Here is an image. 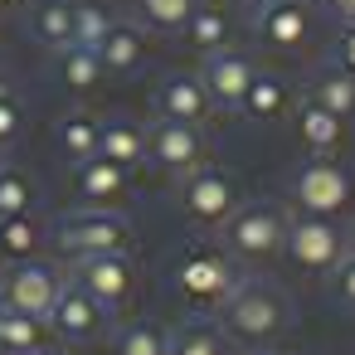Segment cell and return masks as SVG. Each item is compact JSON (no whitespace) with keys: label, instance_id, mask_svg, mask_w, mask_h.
Masks as SVG:
<instances>
[{"label":"cell","instance_id":"obj_42","mask_svg":"<svg viewBox=\"0 0 355 355\" xmlns=\"http://www.w3.org/2000/svg\"><path fill=\"white\" fill-rule=\"evenodd\" d=\"M0 83H6V78H0Z\"/></svg>","mask_w":355,"mask_h":355},{"label":"cell","instance_id":"obj_4","mask_svg":"<svg viewBox=\"0 0 355 355\" xmlns=\"http://www.w3.org/2000/svg\"><path fill=\"white\" fill-rule=\"evenodd\" d=\"M239 205H243L239 180H234L224 166L205 161V166H195L190 175H180V209L190 214V224H200V229H224V219H229Z\"/></svg>","mask_w":355,"mask_h":355},{"label":"cell","instance_id":"obj_10","mask_svg":"<svg viewBox=\"0 0 355 355\" xmlns=\"http://www.w3.org/2000/svg\"><path fill=\"white\" fill-rule=\"evenodd\" d=\"M107 321H112V311L98 302V297H88L73 277L64 282V292H59V302L49 306V316H44V326L54 331V336H64V340H73V345H83V340H98L103 331H107Z\"/></svg>","mask_w":355,"mask_h":355},{"label":"cell","instance_id":"obj_14","mask_svg":"<svg viewBox=\"0 0 355 355\" xmlns=\"http://www.w3.org/2000/svg\"><path fill=\"white\" fill-rule=\"evenodd\" d=\"M151 107H156L161 122H190V127H200L214 112L200 73H171V78H161L156 93H151Z\"/></svg>","mask_w":355,"mask_h":355},{"label":"cell","instance_id":"obj_3","mask_svg":"<svg viewBox=\"0 0 355 355\" xmlns=\"http://www.w3.org/2000/svg\"><path fill=\"white\" fill-rule=\"evenodd\" d=\"M282 229H287V209L277 200H248L224 219V243L239 263H258L282 248Z\"/></svg>","mask_w":355,"mask_h":355},{"label":"cell","instance_id":"obj_36","mask_svg":"<svg viewBox=\"0 0 355 355\" xmlns=\"http://www.w3.org/2000/svg\"><path fill=\"white\" fill-rule=\"evenodd\" d=\"M10 6H15V0H0V10H10Z\"/></svg>","mask_w":355,"mask_h":355},{"label":"cell","instance_id":"obj_18","mask_svg":"<svg viewBox=\"0 0 355 355\" xmlns=\"http://www.w3.org/2000/svg\"><path fill=\"white\" fill-rule=\"evenodd\" d=\"M297 137L311 156H331L340 141H345V117L326 112L316 98H302L297 103Z\"/></svg>","mask_w":355,"mask_h":355},{"label":"cell","instance_id":"obj_15","mask_svg":"<svg viewBox=\"0 0 355 355\" xmlns=\"http://www.w3.org/2000/svg\"><path fill=\"white\" fill-rule=\"evenodd\" d=\"M127 185H132V171H122V166H112L103 156L73 166V190H78L83 209H112L127 195Z\"/></svg>","mask_w":355,"mask_h":355},{"label":"cell","instance_id":"obj_26","mask_svg":"<svg viewBox=\"0 0 355 355\" xmlns=\"http://www.w3.org/2000/svg\"><path fill=\"white\" fill-rule=\"evenodd\" d=\"M98 137H103V117H93V112H69L59 122V146L73 166L98 156Z\"/></svg>","mask_w":355,"mask_h":355},{"label":"cell","instance_id":"obj_13","mask_svg":"<svg viewBox=\"0 0 355 355\" xmlns=\"http://www.w3.org/2000/svg\"><path fill=\"white\" fill-rule=\"evenodd\" d=\"M253 78H258V69H253L248 54H239V49H214V54H205L200 83H205V93H209L214 107L239 112V107H243V93H248Z\"/></svg>","mask_w":355,"mask_h":355},{"label":"cell","instance_id":"obj_1","mask_svg":"<svg viewBox=\"0 0 355 355\" xmlns=\"http://www.w3.org/2000/svg\"><path fill=\"white\" fill-rule=\"evenodd\" d=\"M292 326V297L268 277H239L219 302V331L239 345H268Z\"/></svg>","mask_w":355,"mask_h":355},{"label":"cell","instance_id":"obj_19","mask_svg":"<svg viewBox=\"0 0 355 355\" xmlns=\"http://www.w3.org/2000/svg\"><path fill=\"white\" fill-rule=\"evenodd\" d=\"M98 156L112 161V166H122V171H137V166L146 161V127H141V122H127V117L103 122Z\"/></svg>","mask_w":355,"mask_h":355},{"label":"cell","instance_id":"obj_25","mask_svg":"<svg viewBox=\"0 0 355 355\" xmlns=\"http://www.w3.org/2000/svg\"><path fill=\"white\" fill-rule=\"evenodd\" d=\"M282 107H287V83L272 78V73H258V78L248 83V93H243V107H239V112H248V122L268 127V122L282 117Z\"/></svg>","mask_w":355,"mask_h":355},{"label":"cell","instance_id":"obj_11","mask_svg":"<svg viewBox=\"0 0 355 355\" xmlns=\"http://www.w3.org/2000/svg\"><path fill=\"white\" fill-rule=\"evenodd\" d=\"M73 282H78L88 297H98L107 311H117V306L137 292V263H132V253H98V258H78Z\"/></svg>","mask_w":355,"mask_h":355},{"label":"cell","instance_id":"obj_21","mask_svg":"<svg viewBox=\"0 0 355 355\" xmlns=\"http://www.w3.org/2000/svg\"><path fill=\"white\" fill-rule=\"evenodd\" d=\"M44 219L30 209V214H10L0 219V258L6 263H25V258H40V243H44Z\"/></svg>","mask_w":355,"mask_h":355},{"label":"cell","instance_id":"obj_5","mask_svg":"<svg viewBox=\"0 0 355 355\" xmlns=\"http://www.w3.org/2000/svg\"><path fill=\"white\" fill-rule=\"evenodd\" d=\"M54 243L78 263V258H98V253H127L132 248V224L112 209H78L64 214L54 229Z\"/></svg>","mask_w":355,"mask_h":355},{"label":"cell","instance_id":"obj_30","mask_svg":"<svg viewBox=\"0 0 355 355\" xmlns=\"http://www.w3.org/2000/svg\"><path fill=\"white\" fill-rule=\"evenodd\" d=\"M117 355H166V331L156 321L137 316L117 331Z\"/></svg>","mask_w":355,"mask_h":355},{"label":"cell","instance_id":"obj_40","mask_svg":"<svg viewBox=\"0 0 355 355\" xmlns=\"http://www.w3.org/2000/svg\"><path fill=\"white\" fill-rule=\"evenodd\" d=\"M0 355H10V350H6V340H0Z\"/></svg>","mask_w":355,"mask_h":355},{"label":"cell","instance_id":"obj_24","mask_svg":"<svg viewBox=\"0 0 355 355\" xmlns=\"http://www.w3.org/2000/svg\"><path fill=\"white\" fill-rule=\"evenodd\" d=\"M54 59H59V78H64L73 93H93V88H103V78H107L103 59H98L93 49H83V44H69V49H59Z\"/></svg>","mask_w":355,"mask_h":355},{"label":"cell","instance_id":"obj_34","mask_svg":"<svg viewBox=\"0 0 355 355\" xmlns=\"http://www.w3.org/2000/svg\"><path fill=\"white\" fill-rule=\"evenodd\" d=\"M331 64H336V69H345V73L355 78V25H345V30H340V40L331 44Z\"/></svg>","mask_w":355,"mask_h":355},{"label":"cell","instance_id":"obj_2","mask_svg":"<svg viewBox=\"0 0 355 355\" xmlns=\"http://www.w3.org/2000/svg\"><path fill=\"white\" fill-rule=\"evenodd\" d=\"M282 253L292 258V268L331 277V272H336V263L350 253V234H345L336 219H321V214H302V209H297V214H287Z\"/></svg>","mask_w":355,"mask_h":355},{"label":"cell","instance_id":"obj_7","mask_svg":"<svg viewBox=\"0 0 355 355\" xmlns=\"http://www.w3.org/2000/svg\"><path fill=\"white\" fill-rule=\"evenodd\" d=\"M64 272L49 263V258H25V263H10V272L0 277V287H6V306L25 311V316H49V306L59 302L64 292Z\"/></svg>","mask_w":355,"mask_h":355},{"label":"cell","instance_id":"obj_22","mask_svg":"<svg viewBox=\"0 0 355 355\" xmlns=\"http://www.w3.org/2000/svg\"><path fill=\"white\" fill-rule=\"evenodd\" d=\"M200 0H132V25L151 35H180Z\"/></svg>","mask_w":355,"mask_h":355},{"label":"cell","instance_id":"obj_28","mask_svg":"<svg viewBox=\"0 0 355 355\" xmlns=\"http://www.w3.org/2000/svg\"><path fill=\"white\" fill-rule=\"evenodd\" d=\"M311 98L326 107V112H336V117H350L355 112V78L345 73V69H321L316 73V83H311Z\"/></svg>","mask_w":355,"mask_h":355},{"label":"cell","instance_id":"obj_23","mask_svg":"<svg viewBox=\"0 0 355 355\" xmlns=\"http://www.w3.org/2000/svg\"><path fill=\"white\" fill-rule=\"evenodd\" d=\"M0 340H6L10 355H44L49 326H44L40 316H25V311H15V306H6V311H0Z\"/></svg>","mask_w":355,"mask_h":355},{"label":"cell","instance_id":"obj_29","mask_svg":"<svg viewBox=\"0 0 355 355\" xmlns=\"http://www.w3.org/2000/svg\"><path fill=\"white\" fill-rule=\"evenodd\" d=\"M112 25H117V20H112V10L103 6V0H73V44L98 49Z\"/></svg>","mask_w":355,"mask_h":355},{"label":"cell","instance_id":"obj_16","mask_svg":"<svg viewBox=\"0 0 355 355\" xmlns=\"http://www.w3.org/2000/svg\"><path fill=\"white\" fill-rule=\"evenodd\" d=\"M180 40L200 54H214V49H229L234 44V10L224 6V0H200L195 15L185 20Z\"/></svg>","mask_w":355,"mask_h":355},{"label":"cell","instance_id":"obj_27","mask_svg":"<svg viewBox=\"0 0 355 355\" xmlns=\"http://www.w3.org/2000/svg\"><path fill=\"white\" fill-rule=\"evenodd\" d=\"M166 355H229L224 331L209 321H185L166 336Z\"/></svg>","mask_w":355,"mask_h":355},{"label":"cell","instance_id":"obj_41","mask_svg":"<svg viewBox=\"0 0 355 355\" xmlns=\"http://www.w3.org/2000/svg\"><path fill=\"white\" fill-rule=\"evenodd\" d=\"M0 171H6V156H0Z\"/></svg>","mask_w":355,"mask_h":355},{"label":"cell","instance_id":"obj_6","mask_svg":"<svg viewBox=\"0 0 355 355\" xmlns=\"http://www.w3.org/2000/svg\"><path fill=\"white\" fill-rule=\"evenodd\" d=\"M292 200L302 214H321V219H336L345 205H350V175L331 161V156H311L292 171Z\"/></svg>","mask_w":355,"mask_h":355},{"label":"cell","instance_id":"obj_39","mask_svg":"<svg viewBox=\"0 0 355 355\" xmlns=\"http://www.w3.org/2000/svg\"><path fill=\"white\" fill-rule=\"evenodd\" d=\"M350 253H355V229H350Z\"/></svg>","mask_w":355,"mask_h":355},{"label":"cell","instance_id":"obj_9","mask_svg":"<svg viewBox=\"0 0 355 355\" xmlns=\"http://www.w3.org/2000/svg\"><path fill=\"white\" fill-rule=\"evenodd\" d=\"M146 161L156 171H171V175H190L195 166L209 161V141L200 127L190 122H156L146 132Z\"/></svg>","mask_w":355,"mask_h":355},{"label":"cell","instance_id":"obj_37","mask_svg":"<svg viewBox=\"0 0 355 355\" xmlns=\"http://www.w3.org/2000/svg\"><path fill=\"white\" fill-rule=\"evenodd\" d=\"M0 311H6V287H0Z\"/></svg>","mask_w":355,"mask_h":355},{"label":"cell","instance_id":"obj_31","mask_svg":"<svg viewBox=\"0 0 355 355\" xmlns=\"http://www.w3.org/2000/svg\"><path fill=\"white\" fill-rule=\"evenodd\" d=\"M35 209V180L15 166L0 171V219H10V214H30Z\"/></svg>","mask_w":355,"mask_h":355},{"label":"cell","instance_id":"obj_38","mask_svg":"<svg viewBox=\"0 0 355 355\" xmlns=\"http://www.w3.org/2000/svg\"><path fill=\"white\" fill-rule=\"evenodd\" d=\"M306 6H331V0H306Z\"/></svg>","mask_w":355,"mask_h":355},{"label":"cell","instance_id":"obj_33","mask_svg":"<svg viewBox=\"0 0 355 355\" xmlns=\"http://www.w3.org/2000/svg\"><path fill=\"white\" fill-rule=\"evenodd\" d=\"M331 287H336V297L355 311V253H345L340 263H336V272H331Z\"/></svg>","mask_w":355,"mask_h":355},{"label":"cell","instance_id":"obj_12","mask_svg":"<svg viewBox=\"0 0 355 355\" xmlns=\"http://www.w3.org/2000/svg\"><path fill=\"white\" fill-rule=\"evenodd\" d=\"M234 282H239V272H234V263H229L224 253L195 248V253H185L180 268H175V287H180L190 302H200V306H219Z\"/></svg>","mask_w":355,"mask_h":355},{"label":"cell","instance_id":"obj_20","mask_svg":"<svg viewBox=\"0 0 355 355\" xmlns=\"http://www.w3.org/2000/svg\"><path fill=\"white\" fill-rule=\"evenodd\" d=\"M93 54L103 59L107 73H132V69H141V59H146V35H141L137 25L117 20V25L103 35V44H98Z\"/></svg>","mask_w":355,"mask_h":355},{"label":"cell","instance_id":"obj_32","mask_svg":"<svg viewBox=\"0 0 355 355\" xmlns=\"http://www.w3.org/2000/svg\"><path fill=\"white\" fill-rule=\"evenodd\" d=\"M20 137H25V103L10 88H0V151L15 146Z\"/></svg>","mask_w":355,"mask_h":355},{"label":"cell","instance_id":"obj_8","mask_svg":"<svg viewBox=\"0 0 355 355\" xmlns=\"http://www.w3.org/2000/svg\"><path fill=\"white\" fill-rule=\"evenodd\" d=\"M253 35L268 49L302 54L311 44V35H316L311 6H306V0H253Z\"/></svg>","mask_w":355,"mask_h":355},{"label":"cell","instance_id":"obj_17","mask_svg":"<svg viewBox=\"0 0 355 355\" xmlns=\"http://www.w3.org/2000/svg\"><path fill=\"white\" fill-rule=\"evenodd\" d=\"M25 30L49 54L69 49L73 44V0H35V6L25 10Z\"/></svg>","mask_w":355,"mask_h":355},{"label":"cell","instance_id":"obj_35","mask_svg":"<svg viewBox=\"0 0 355 355\" xmlns=\"http://www.w3.org/2000/svg\"><path fill=\"white\" fill-rule=\"evenodd\" d=\"M340 25H355V0H331V6H326Z\"/></svg>","mask_w":355,"mask_h":355}]
</instances>
